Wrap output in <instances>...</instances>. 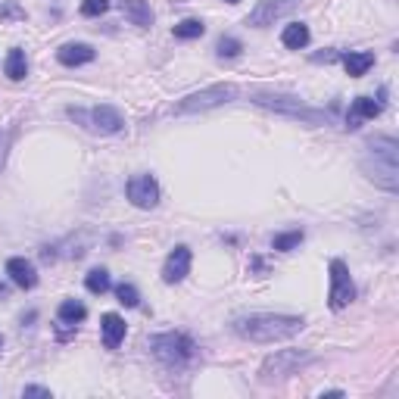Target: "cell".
<instances>
[{
  "mask_svg": "<svg viewBox=\"0 0 399 399\" xmlns=\"http://www.w3.org/2000/svg\"><path fill=\"white\" fill-rule=\"evenodd\" d=\"M234 334L253 343H278L290 340L305 328V321L299 315H274V312H253V315L234 318Z\"/></svg>",
  "mask_w": 399,
  "mask_h": 399,
  "instance_id": "1",
  "label": "cell"
},
{
  "mask_svg": "<svg viewBox=\"0 0 399 399\" xmlns=\"http://www.w3.org/2000/svg\"><path fill=\"white\" fill-rule=\"evenodd\" d=\"M362 172L378 187L396 193L399 190V141L393 134H380L365 143L362 156Z\"/></svg>",
  "mask_w": 399,
  "mask_h": 399,
  "instance_id": "2",
  "label": "cell"
},
{
  "mask_svg": "<svg viewBox=\"0 0 399 399\" xmlns=\"http://www.w3.org/2000/svg\"><path fill=\"white\" fill-rule=\"evenodd\" d=\"M150 353L166 368L184 371V368H190L193 362H197L200 349H197V343H193V337L184 334V330H166V334H156L153 340H150Z\"/></svg>",
  "mask_w": 399,
  "mask_h": 399,
  "instance_id": "3",
  "label": "cell"
},
{
  "mask_svg": "<svg viewBox=\"0 0 399 399\" xmlns=\"http://www.w3.org/2000/svg\"><path fill=\"white\" fill-rule=\"evenodd\" d=\"M234 97H237V87L234 85H212V87H203V91L190 94V97H184L178 106H175V112H178V116L206 112V109H215V106L231 103Z\"/></svg>",
  "mask_w": 399,
  "mask_h": 399,
  "instance_id": "4",
  "label": "cell"
},
{
  "mask_svg": "<svg viewBox=\"0 0 399 399\" xmlns=\"http://www.w3.org/2000/svg\"><path fill=\"white\" fill-rule=\"evenodd\" d=\"M305 362H312L309 353H299V349H278V353H272L265 362H262L259 380H265V384L281 380V378H287V374L296 371L299 365H305Z\"/></svg>",
  "mask_w": 399,
  "mask_h": 399,
  "instance_id": "5",
  "label": "cell"
},
{
  "mask_svg": "<svg viewBox=\"0 0 399 399\" xmlns=\"http://www.w3.org/2000/svg\"><path fill=\"white\" fill-rule=\"evenodd\" d=\"M355 299V284L349 278V268L343 259L330 262V309H346L349 303Z\"/></svg>",
  "mask_w": 399,
  "mask_h": 399,
  "instance_id": "6",
  "label": "cell"
},
{
  "mask_svg": "<svg viewBox=\"0 0 399 399\" xmlns=\"http://www.w3.org/2000/svg\"><path fill=\"white\" fill-rule=\"evenodd\" d=\"M299 6V0H259L253 6V12L247 16V25L253 28H265V25H274L278 19H284L287 12H293Z\"/></svg>",
  "mask_w": 399,
  "mask_h": 399,
  "instance_id": "7",
  "label": "cell"
},
{
  "mask_svg": "<svg viewBox=\"0 0 399 399\" xmlns=\"http://www.w3.org/2000/svg\"><path fill=\"white\" fill-rule=\"evenodd\" d=\"M125 193H128V200L137 209H153L159 203V184H156L153 175H134V178H128Z\"/></svg>",
  "mask_w": 399,
  "mask_h": 399,
  "instance_id": "8",
  "label": "cell"
},
{
  "mask_svg": "<svg viewBox=\"0 0 399 399\" xmlns=\"http://www.w3.org/2000/svg\"><path fill=\"white\" fill-rule=\"evenodd\" d=\"M256 103L259 106H268V109H274V112H287V116H303V118H309V122H321V112H315V109H309V106H303L296 97H278V94H259L256 97Z\"/></svg>",
  "mask_w": 399,
  "mask_h": 399,
  "instance_id": "9",
  "label": "cell"
},
{
  "mask_svg": "<svg viewBox=\"0 0 399 399\" xmlns=\"http://www.w3.org/2000/svg\"><path fill=\"white\" fill-rule=\"evenodd\" d=\"M190 262H193V256H190V247H175L172 253L166 256V265H162V281L166 284H178V281H184L187 278V272H190Z\"/></svg>",
  "mask_w": 399,
  "mask_h": 399,
  "instance_id": "10",
  "label": "cell"
},
{
  "mask_svg": "<svg viewBox=\"0 0 399 399\" xmlns=\"http://www.w3.org/2000/svg\"><path fill=\"white\" fill-rule=\"evenodd\" d=\"M91 128H97L100 134H118V131L125 128V118H122V112L116 109V106H109V103H103V106H94L91 109Z\"/></svg>",
  "mask_w": 399,
  "mask_h": 399,
  "instance_id": "11",
  "label": "cell"
},
{
  "mask_svg": "<svg viewBox=\"0 0 399 399\" xmlns=\"http://www.w3.org/2000/svg\"><path fill=\"white\" fill-rule=\"evenodd\" d=\"M384 112V103L374 97H355L353 106H349V116H346V128H359V122L365 118H378Z\"/></svg>",
  "mask_w": 399,
  "mask_h": 399,
  "instance_id": "12",
  "label": "cell"
},
{
  "mask_svg": "<svg viewBox=\"0 0 399 399\" xmlns=\"http://www.w3.org/2000/svg\"><path fill=\"white\" fill-rule=\"evenodd\" d=\"M6 274H10V281L16 287H22V290H31V287L37 284V268L31 265L28 259H22V256L6 262Z\"/></svg>",
  "mask_w": 399,
  "mask_h": 399,
  "instance_id": "13",
  "label": "cell"
},
{
  "mask_svg": "<svg viewBox=\"0 0 399 399\" xmlns=\"http://www.w3.org/2000/svg\"><path fill=\"white\" fill-rule=\"evenodd\" d=\"M100 330H103V346L118 349L125 340V318L116 315V312H106V315L100 318Z\"/></svg>",
  "mask_w": 399,
  "mask_h": 399,
  "instance_id": "14",
  "label": "cell"
},
{
  "mask_svg": "<svg viewBox=\"0 0 399 399\" xmlns=\"http://www.w3.org/2000/svg\"><path fill=\"white\" fill-rule=\"evenodd\" d=\"M56 60H60L62 66H85V62L94 60V47L91 44H62V47L56 50Z\"/></svg>",
  "mask_w": 399,
  "mask_h": 399,
  "instance_id": "15",
  "label": "cell"
},
{
  "mask_svg": "<svg viewBox=\"0 0 399 399\" xmlns=\"http://www.w3.org/2000/svg\"><path fill=\"white\" fill-rule=\"evenodd\" d=\"M122 12L137 28H150L153 25V10H150L147 0H122Z\"/></svg>",
  "mask_w": 399,
  "mask_h": 399,
  "instance_id": "16",
  "label": "cell"
},
{
  "mask_svg": "<svg viewBox=\"0 0 399 399\" xmlns=\"http://www.w3.org/2000/svg\"><path fill=\"white\" fill-rule=\"evenodd\" d=\"M343 66H346L349 78H362V75L374 66V53H368V50H353V53L343 56Z\"/></svg>",
  "mask_w": 399,
  "mask_h": 399,
  "instance_id": "17",
  "label": "cell"
},
{
  "mask_svg": "<svg viewBox=\"0 0 399 399\" xmlns=\"http://www.w3.org/2000/svg\"><path fill=\"white\" fill-rule=\"evenodd\" d=\"M281 44H284L287 50H303L305 44H309V25L290 22V25L284 28V35H281Z\"/></svg>",
  "mask_w": 399,
  "mask_h": 399,
  "instance_id": "18",
  "label": "cell"
},
{
  "mask_svg": "<svg viewBox=\"0 0 399 399\" xmlns=\"http://www.w3.org/2000/svg\"><path fill=\"white\" fill-rule=\"evenodd\" d=\"M3 72H6V78H12V81H22L25 75H28V62H25V53L19 47H12L10 53H6Z\"/></svg>",
  "mask_w": 399,
  "mask_h": 399,
  "instance_id": "19",
  "label": "cell"
},
{
  "mask_svg": "<svg viewBox=\"0 0 399 399\" xmlns=\"http://www.w3.org/2000/svg\"><path fill=\"white\" fill-rule=\"evenodd\" d=\"M85 315H87V309L78 303V299H62L60 309H56V318H60V324H72V328L85 321Z\"/></svg>",
  "mask_w": 399,
  "mask_h": 399,
  "instance_id": "20",
  "label": "cell"
},
{
  "mask_svg": "<svg viewBox=\"0 0 399 399\" xmlns=\"http://www.w3.org/2000/svg\"><path fill=\"white\" fill-rule=\"evenodd\" d=\"M206 25L200 22V19H184V22L175 25V37L178 41H193V37H203Z\"/></svg>",
  "mask_w": 399,
  "mask_h": 399,
  "instance_id": "21",
  "label": "cell"
},
{
  "mask_svg": "<svg viewBox=\"0 0 399 399\" xmlns=\"http://www.w3.org/2000/svg\"><path fill=\"white\" fill-rule=\"evenodd\" d=\"M303 231H284V234H274L272 247L278 249V253H290V249H296L299 243H303Z\"/></svg>",
  "mask_w": 399,
  "mask_h": 399,
  "instance_id": "22",
  "label": "cell"
},
{
  "mask_svg": "<svg viewBox=\"0 0 399 399\" xmlns=\"http://www.w3.org/2000/svg\"><path fill=\"white\" fill-rule=\"evenodd\" d=\"M85 287L91 293H106L109 290V272L106 268H94V272L85 274Z\"/></svg>",
  "mask_w": 399,
  "mask_h": 399,
  "instance_id": "23",
  "label": "cell"
},
{
  "mask_svg": "<svg viewBox=\"0 0 399 399\" xmlns=\"http://www.w3.org/2000/svg\"><path fill=\"white\" fill-rule=\"evenodd\" d=\"M116 296H118V303L128 305V309H134V305L141 303V293H137L134 284H118L116 287Z\"/></svg>",
  "mask_w": 399,
  "mask_h": 399,
  "instance_id": "24",
  "label": "cell"
},
{
  "mask_svg": "<svg viewBox=\"0 0 399 399\" xmlns=\"http://www.w3.org/2000/svg\"><path fill=\"white\" fill-rule=\"evenodd\" d=\"M215 50H218V56H222V60H234V56H240L243 44L237 41V37H222Z\"/></svg>",
  "mask_w": 399,
  "mask_h": 399,
  "instance_id": "25",
  "label": "cell"
},
{
  "mask_svg": "<svg viewBox=\"0 0 399 399\" xmlns=\"http://www.w3.org/2000/svg\"><path fill=\"white\" fill-rule=\"evenodd\" d=\"M109 10V0H81V16L94 19V16H103Z\"/></svg>",
  "mask_w": 399,
  "mask_h": 399,
  "instance_id": "26",
  "label": "cell"
},
{
  "mask_svg": "<svg viewBox=\"0 0 399 399\" xmlns=\"http://www.w3.org/2000/svg\"><path fill=\"white\" fill-rule=\"evenodd\" d=\"M22 396H44V399H50L53 393H50L47 387H35V384H31V387H22Z\"/></svg>",
  "mask_w": 399,
  "mask_h": 399,
  "instance_id": "27",
  "label": "cell"
},
{
  "mask_svg": "<svg viewBox=\"0 0 399 399\" xmlns=\"http://www.w3.org/2000/svg\"><path fill=\"white\" fill-rule=\"evenodd\" d=\"M0 296H6V287L3 284H0Z\"/></svg>",
  "mask_w": 399,
  "mask_h": 399,
  "instance_id": "28",
  "label": "cell"
},
{
  "mask_svg": "<svg viewBox=\"0 0 399 399\" xmlns=\"http://www.w3.org/2000/svg\"><path fill=\"white\" fill-rule=\"evenodd\" d=\"M228 3H240V0H228Z\"/></svg>",
  "mask_w": 399,
  "mask_h": 399,
  "instance_id": "29",
  "label": "cell"
},
{
  "mask_svg": "<svg viewBox=\"0 0 399 399\" xmlns=\"http://www.w3.org/2000/svg\"><path fill=\"white\" fill-rule=\"evenodd\" d=\"M0 346H3V337H0Z\"/></svg>",
  "mask_w": 399,
  "mask_h": 399,
  "instance_id": "30",
  "label": "cell"
}]
</instances>
